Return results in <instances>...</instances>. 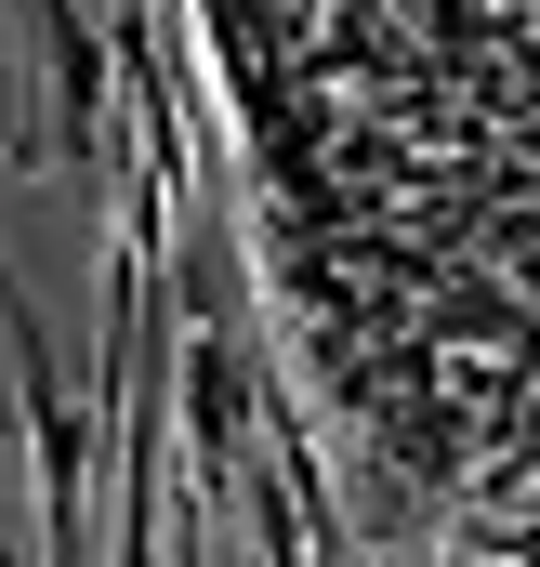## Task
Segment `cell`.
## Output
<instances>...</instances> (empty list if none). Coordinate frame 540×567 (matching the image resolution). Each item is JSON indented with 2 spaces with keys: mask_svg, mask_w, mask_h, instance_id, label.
Listing matches in <instances>:
<instances>
[{
  "mask_svg": "<svg viewBox=\"0 0 540 567\" xmlns=\"http://www.w3.org/2000/svg\"><path fill=\"white\" fill-rule=\"evenodd\" d=\"M53 93H66V133L106 145V40H93L80 0H53Z\"/></svg>",
  "mask_w": 540,
  "mask_h": 567,
  "instance_id": "cell-1",
  "label": "cell"
}]
</instances>
